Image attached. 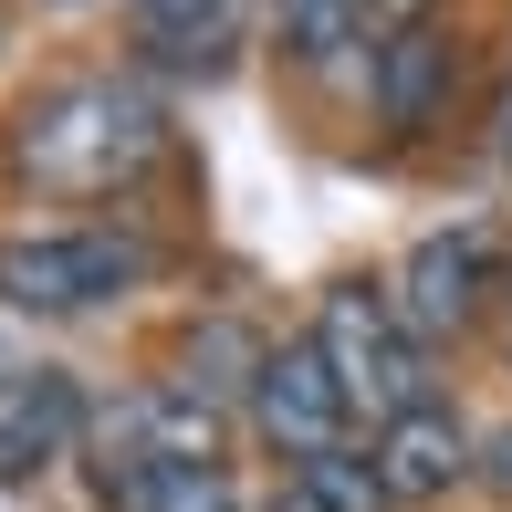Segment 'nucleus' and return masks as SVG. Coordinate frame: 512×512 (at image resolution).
I'll list each match as a JSON object with an SVG mask.
<instances>
[{"label": "nucleus", "instance_id": "1", "mask_svg": "<svg viewBox=\"0 0 512 512\" xmlns=\"http://www.w3.org/2000/svg\"><path fill=\"white\" fill-rule=\"evenodd\" d=\"M157 105L136 95V84L115 74H74L53 84V95H32L11 115V168L42 178V189H115V178H136L157 157Z\"/></svg>", "mask_w": 512, "mask_h": 512}, {"label": "nucleus", "instance_id": "2", "mask_svg": "<svg viewBox=\"0 0 512 512\" xmlns=\"http://www.w3.org/2000/svg\"><path fill=\"white\" fill-rule=\"evenodd\" d=\"M314 345H324V366H335L345 408H366L377 429H387V418H408V408H429V356H418L398 293L335 283V293L314 304Z\"/></svg>", "mask_w": 512, "mask_h": 512}, {"label": "nucleus", "instance_id": "3", "mask_svg": "<svg viewBox=\"0 0 512 512\" xmlns=\"http://www.w3.org/2000/svg\"><path fill=\"white\" fill-rule=\"evenodd\" d=\"M157 272V251L136 241V230H11L0 241V304L11 314H95L115 293H136Z\"/></svg>", "mask_w": 512, "mask_h": 512}, {"label": "nucleus", "instance_id": "4", "mask_svg": "<svg viewBox=\"0 0 512 512\" xmlns=\"http://www.w3.org/2000/svg\"><path fill=\"white\" fill-rule=\"evenodd\" d=\"M345 418H356V408H345L324 345H314V335H283V345H272V366H262V387H251V429L304 471V460L345 450Z\"/></svg>", "mask_w": 512, "mask_h": 512}, {"label": "nucleus", "instance_id": "5", "mask_svg": "<svg viewBox=\"0 0 512 512\" xmlns=\"http://www.w3.org/2000/svg\"><path fill=\"white\" fill-rule=\"evenodd\" d=\"M492 272H502V230H492V220L429 230V241L408 251V272H398L408 335H460V324L481 314V293H492Z\"/></svg>", "mask_w": 512, "mask_h": 512}, {"label": "nucleus", "instance_id": "6", "mask_svg": "<svg viewBox=\"0 0 512 512\" xmlns=\"http://www.w3.org/2000/svg\"><path fill=\"white\" fill-rule=\"evenodd\" d=\"M471 471H481V439L460 429L439 398L377 429V481H387V502H439L450 481H471Z\"/></svg>", "mask_w": 512, "mask_h": 512}, {"label": "nucleus", "instance_id": "7", "mask_svg": "<svg viewBox=\"0 0 512 512\" xmlns=\"http://www.w3.org/2000/svg\"><path fill=\"white\" fill-rule=\"evenodd\" d=\"M84 439V387L63 366H11L0 377V471H42Z\"/></svg>", "mask_w": 512, "mask_h": 512}, {"label": "nucleus", "instance_id": "8", "mask_svg": "<svg viewBox=\"0 0 512 512\" xmlns=\"http://www.w3.org/2000/svg\"><path fill=\"white\" fill-rule=\"evenodd\" d=\"M262 366H272V345L251 335L241 314H199L189 335H178V398H199V408H220V398H251L262 387Z\"/></svg>", "mask_w": 512, "mask_h": 512}, {"label": "nucleus", "instance_id": "9", "mask_svg": "<svg viewBox=\"0 0 512 512\" xmlns=\"http://www.w3.org/2000/svg\"><path fill=\"white\" fill-rule=\"evenodd\" d=\"M439 95H450V42L429 32V21H408V32H387V53H377V115L398 136H418L439 115Z\"/></svg>", "mask_w": 512, "mask_h": 512}, {"label": "nucleus", "instance_id": "10", "mask_svg": "<svg viewBox=\"0 0 512 512\" xmlns=\"http://www.w3.org/2000/svg\"><path fill=\"white\" fill-rule=\"evenodd\" d=\"M230 32H241V0H136V42L178 74H220Z\"/></svg>", "mask_w": 512, "mask_h": 512}, {"label": "nucleus", "instance_id": "11", "mask_svg": "<svg viewBox=\"0 0 512 512\" xmlns=\"http://www.w3.org/2000/svg\"><path fill=\"white\" fill-rule=\"evenodd\" d=\"M105 492H115V512H241L230 481L199 471V460H115Z\"/></svg>", "mask_w": 512, "mask_h": 512}, {"label": "nucleus", "instance_id": "12", "mask_svg": "<svg viewBox=\"0 0 512 512\" xmlns=\"http://www.w3.org/2000/svg\"><path fill=\"white\" fill-rule=\"evenodd\" d=\"M136 460H199V471H220V408L178 398V387H157V398H136Z\"/></svg>", "mask_w": 512, "mask_h": 512}, {"label": "nucleus", "instance_id": "13", "mask_svg": "<svg viewBox=\"0 0 512 512\" xmlns=\"http://www.w3.org/2000/svg\"><path fill=\"white\" fill-rule=\"evenodd\" d=\"M272 32H283V53L304 74H335L366 42V0H272Z\"/></svg>", "mask_w": 512, "mask_h": 512}, {"label": "nucleus", "instance_id": "14", "mask_svg": "<svg viewBox=\"0 0 512 512\" xmlns=\"http://www.w3.org/2000/svg\"><path fill=\"white\" fill-rule=\"evenodd\" d=\"M272 512H387V481H377V460L324 450V460H304V471L272 492Z\"/></svg>", "mask_w": 512, "mask_h": 512}, {"label": "nucleus", "instance_id": "15", "mask_svg": "<svg viewBox=\"0 0 512 512\" xmlns=\"http://www.w3.org/2000/svg\"><path fill=\"white\" fill-rule=\"evenodd\" d=\"M471 481H492V492L512 502V418H502V429H492V439H481V471H471Z\"/></svg>", "mask_w": 512, "mask_h": 512}, {"label": "nucleus", "instance_id": "16", "mask_svg": "<svg viewBox=\"0 0 512 512\" xmlns=\"http://www.w3.org/2000/svg\"><path fill=\"white\" fill-rule=\"evenodd\" d=\"M492 157L512 168V84H502V105H492Z\"/></svg>", "mask_w": 512, "mask_h": 512}, {"label": "nucleus", "instance_id": "17", "mask_svg": "<svg viewBox=\"0 0 512 512\" xmlns=\"http://www.w3.org/2000/svg\"><path fill=\"white\" fill-rule=\"evenodd\" d=\"M366 11H387V21H398V32H408V21L429 11V0H366Z\"/></svg>", "mask_w": 512, "mask_h": 512}, {"label": "nucleus", "instance_id": "18", "mask_svg": "<svg viewBox=\"0 0 512 512\" xmlns=\"http://www.w3.org/2000/svg\"><path fill=\"white\" fill-rule=\"evenodd\" d=\"M502 345H512V283H502Z\"/></svg>", "mask_w": 512, "mask_h": 512}]
</instances>
